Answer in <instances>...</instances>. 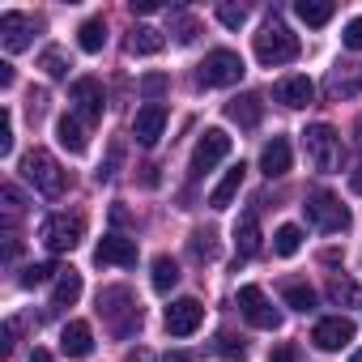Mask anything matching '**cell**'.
<instances>
[{"label": "cell", "mask_w": 362, "mask_h": 362, "mask_svg": "<svg viewBox=\"0 0 362 362\" xmlns=\"http://www.w3.org/2000/svg\"><path fill=\"white\" fill-rule=\"evenodd\" d=\"M56 141L69 149V153H86V128L77 115H60L56 119Z\"/></svg>", "instance_id": "603a6c76"}, {"label": "cell", "mask_w": 362, "mask_h": 362, "mask_svg": "<svg viewBox=\"0 0 362 362\" xmlns=\"http://www.w3.org/2000/svg\"><path fill=\"white\" fill-rule=\"evenodd\" d=\"M349 184H354V192H358V197H362V166H358V170H354V175H349Z\"/></svg>", "instance_id": "7dc6e473"}, {"label": "cell", "mask_w": 362, "mask_h": 362, "mask_svg": "<svg viewBox=\"0 0 362 362\" xmlns=\"http://www.w3.org/2000/svg\"><path fill=\"white\" fill-rule=\"evenodd\" d=\"M77 43H81V52L98 56V52L107 47V22H103V18H90V22H81V30H77Z\"/></svg>", "instance_id": "d4e9b609"}, {"label": "cell", "mask_w": 362, "mask_h": 362, "mask_svg": "<svg viewBox=\"0 0 362 362\" xmlns=\"http://www.w3.org/2000/svg\"><path fill=\"white\" fill-rule=\"evenodd\" d=\"M328 298H332L337 307H362V286L349 281V277H332V281H328Z\"/></svg>", "instance_id": "f546056e"}, {"label": "cell", "mask_w": 362, "mask_h": 362, "mask_svg": "<svg viewBox=\"0 0 362 362\" xmlns=\"http://www.w3.org/2000/svg\"><path fill=\"white\" fill-rule=\"evenodd\" d=\"M298 247H303V230H298V226H290V222H286V226H277V235H273V252H277V256H294Z\"/></svg>", "instance_id": "4dcf8cb0"}, {"label": "cell", "mask_w": 362, "mask_h": 362, "mask_svg": "<svg viewBox=\"0 0 362 362\" xmlns=\"http://www.w3.org/2000/svg\"><path fill=\"white\" fill-rule=\"evenodd\" d=\"M22 179L35 192H43V197H60L64 184H69V175L60 170V162L47 149H26L22 153Z\"/></svg>", "instance_id": "3957f363"}, {"label": "cell", "mask_w": 362, "mask_h": 362, "mask_svg": "<svg viewBox=\"0 0 362 362\" xmlns=\"http://www.w3.org/2000/svg\"><path fill=\"white\" fill-rule=\"evenodd\" d=\"M256 60H260L264 69H277V64L298 60V35H290L286 22L269 18V22L260 26V35H256Z\"/></svg>", "instance_id": "7a4b0ae2"}, {"label": "cell", "mask_w": 362, "mask_h": 362, "mask_svg": "<svg viewBox=\"0 0 362 362\" xmlns=\"http://www.w3.org/2000/svg\"><path fill=\"white\" fill-rule=\"evenodd\" d=\"M170 35H175V39H179V43H192V39H197V35H201V26H197V22H192V18H179V22H175V26H170Z\"/></svg>", "instance_id": "ab89813d"}, {"label": "cell", "mask_w": 362, "mask_h": 362, "mask_svg": "<svg viewBox=\"0 0 362 362\" xmlns=\"http://www.w3.org/2000/svg\"><path fill=\"white\" fill-rule=\"evenodd\" d=\"M303 149H307V162L315 166V170H337L341 166V158H345V149H341V132L332 128V124H307V132H303Z\"/></svg>", "instance_id": "5b68a950"}, {"label": "cell", "mask_w": 362, "mask_h": 362, "mask_svg": "<svg viewBox=\"0 0 362 362\" xmlns=\"http://www.w3.org/2000/svg\"><path fill=\"white\" fill-rule=\"evenodd\" d=\"M128 362H153V354L145 345H136V349H128Z\"/></svg>", "instance_id": "ee69618b"}, {"label": "cell", "mask_w": 362, "mask_h": 362, "mask_svg": "<svg viewBox=\"0 0 362 362\" xmlns=\"http://www.w3.org/2000/svg\"><path fill=\"white\" fill-rule=\"evenodd\" d=\"M0 197H5V205H9V214H18V209H22V192H18L13 184H5V188H0Z\"/></svg>", "instance_id": "b9f144b4"}, {"label": "cell", "mask_w": 362, "mask_h": 362, "mask_svg": "<svg viewBox=\"0 0 362 362\" xmlns=\"http://www.w3.org/2000/svg\"><path fill=\"white\" fill-rule=\"evenodd\" d=\"M201 320H205V307L197 298H175L166 307V315H162V324H166L170 337H192L201 328Z\"/></svg>", "instance_id": "8fae6325"}, {"label": "cell", "mask_w": 362, "mask_h": 362, "mask_svg": "<svg viewBox=\"0 0 362 362\" xmlns=\"http://www.w3.org/2000/svg\"><path fill=\"white\" fill-rule=\"evenodd\" d=\"M218 22L230 26V30H239V26L247 22V9H243V5H218Z\"/></svg>", "instance_id": "d590c367"}, {"label": "cell", "mask_w": 362, "mask_h": 362, "mask_svg": "<svg viewBox=\"0 0 362 362\" xmlns=\"http://www.w3.org/2000/svg\"><path fill=\"white\" fill-rule=\"evenodd\" d=\"M349 362H362V349H354V358H349Z\"/></svg>", "instance_id": "f907efd6"}, {"label": "cell", "mask_w": 362, "mask_h": 362, "mask_svg": "<svg viewBox=\"0 0 362 362\" xmlns=\"http://www.w3.org/2000/svg\"><path fill=\"white\" fill-rule=\"evenodd\" d=\"M98 315H103V324H107L115 337L141 332V303L132 298L128 286H107V290H98Z\"/></svg>", "instance_id": "6da1fadb"}, {"label": "cell", "mask_w": 362, "mask_h": 362, "mask_svg": "<svg viewBox=\"0 0 362 362\" xmlns=\"http://www.w3.org/2000/svg\"><path fill=\"white\" fill-rule=\"evenodd\" d=\"M235 252H239V256H256V252H260V222H256L252 214L235 226Z\"/></svg>", "instance_id": "484cf974"}, {"label": "cell", "mask_w": 362, "mask_h": 362, "mask_svg": "<svg viewBox=\"0 0 362 362\" xmlns=\"http://www.w3.org/2000/svg\"><path fill=\"white\" fill-rule=\"evenodd\" d=\"M162 132H166V107H162V103H145V107L132 115V136H136V145L153 149V145L162 141Z\"/></svg>", "instance_id": "4fadbf2b"}, {"label": "cell", "mask_w": 362, "mask_h": 362, "mask_svg": "<svg viewBox=\"0 0 362 362\" xmlns=\"http://www.w3.org/2000/svg\"><path fill=\"white\" fill-rule=\"evenodd\" d=\"M235 307L243 311V320H247L252 328H264V332H277V328H281V311L269 303V294H264L260 286H239Z\"/></svg>", "instance_id": "ba28073f"}, {"label": "cell", "mask_w": 362, "mask_h": 362, "mask_svg": "<svg viewBox=\"0 0 362 362\" xmlns=\"http://www.w3.org/2000/svg\"><path fill=\"white\" fill-rule=\"evenodd\" d=\"M273 98H277L281 107L298 111V107H307V103L315 98V86H311V77H303V73H290V77H281V81L273 86Z\"/></svg>", "instance_id": "2e32d148"}, {"label": "cell", "mask_w": 362, "mask_h": 362, "mask_svg": "<svg viewBox=\"0 0 362 362\" xmlns=\"http://www.w3.org/2000/svg\"><path fill=\"white\" fill-rule=\"evenodd\" d=\"M158 0H132V13H153Z\"/></svg>", "instance_id": "f6af8a7d"}, {"label": "cell", "mask_w": 362, "mask_h": 362, "mask_svg": "<svg viewBox=\"0 0 362 362\" xmlns=\"http://www.w3.org/2000/svg\"><path fill=\"white\" fill-rule=\"evenodd\" d=\"M81 298V273L77 269H60L56 286H52V307H73Z\"/></svg>", "instance_id": "7402d4cb"}, {"label": "cell", "mask_w": 362, "mask_h": 362, "mask_svg": "<svg viewBox=\"0 0 362 362\" xmlns=\"http://www.w3.org/2000/svg\"><path fill=\"white\" fill-rule=\"evenodd\" d=\"M81 235H86V218L81 214H52L39 226V239H43L47 252H73L81 243Z\"/></svg>", "instance_id": "52a82bcc"}, {"label": "cell", "mask_w": 362, "mask_h": 362, "mask_svg": "<svg viewBox=\"0 0 362 362\" xmlns=\"http://www.w3.org/2000/svg\"><path fill=\"white\" fill-rule=\"evenodd\" d=\"M243 179H247V166H243V162H235V166L222 175V184L209 192V205H214V209H230V205H235V197H239V188H243Z\"/></svg>", "instance_id": "d6986e66"}, {"label": "cell", "mask_w": 362, "mask_h": 362, "mask_svg": "<svg viewBox=\"0 0 362 362\" xmlns=\"http://www.w3.org/2000/svg\"><path fill=\"white\" fill-rule=\"evenodd\" d=\"M294 13H298V22H307V26H328L337 9L328 5V0H298Z\"/></svg>", "instance_id": "83f0119b"}, {"label": "cell", "mask_w": 362, "mask_h": 362, "mask_svg": "<svg viewBox=\"0 0 362 362\" xmlns=\"http://www.w3.org/2000/svg\"><path fill=\"white\" fill-rule=\"evenodd\" d=\"M69 98L77 103V119H86V124H98V119H103V107H107V98H103V81H94V77H77L73 90H69Z\"/></svg>", "instance_id": "7c38bea8"}, {"label": "cell", "mask_w": 362, "mask_h": 362, "mask_svg": "<svg viewBox=\"0 0 362 362\" xmlns=\"http://www.w3.org/2000/svg\"><path fill=\"white\" fill-rule=\"evenodd\" d=\"M281 298H286V307H294V311H315V290L307 286V281H286L281 286Z\"/></svg>", "instance_id": "f1b7e54d"}, {"label": "cell", "mask_w": 362, "mask_h": 362, "mask_svg": "<svg viewBox=\"0 0 362 362\" xmlns=\"http://www.w3.org/2000/svg\"><path fill=\"white\" fill-rule=\"evenodd\" d=\"M324 90H328V98H358V94H362V64H354V60L337 64V69L328 73Z\"/></svg>", "instance_id": "e0dca14e"}, {"label": "cell", "mask_w": 362, "mask_h": 362, "mask_svg": "<svg viewBox=\"0 0 362 362\" xmlns=\"http://www.w3.org/2000/svg\"><path fill=\"white\" fill-rule=\"evenodd\" d=\"M303 218L315 226V230H324V235H341V230H349V209L341 205V197H332L328 188H315L307 201H303Z\"/></svg>", "instance_id": "277c9868"}, {"label": "cell", "mask_w": 362, "mask_h": 362, "mask_svg": "<svg viewBox=\"0 0 362 362\" xmlns=\"http://www.w3.org/2000/svg\"><path fill=\"white\" fill-rule=\"evenodd\" d=\"M39 30V18H26V13H0V43L5 52H26L30 47V35Z\"/></svg>", "instance_id": "5bb4252c"}, {"label": "cell", "mask_w": 362, "mask_h": 362, "mask_svg": "<svg viewBox=\"0 0 362 362\" xmlns=\"http://www.w3.org/2000/svg\"><path fill=\"white\" fill-rule=\"evenodd\" d=\"M269 362H298V345H277L269 354Z\"/></svg>", "instance_id": "60d3db41"}, {"label": "cell", "mask_w": 362, "mask_h": 362, "mask_svg": "<svg viewBox=\"0 0 362 362\" xmlns=\"http://www.w3.org/2000/svg\"><path fill=\"white\" fill-rule=\"evenodd\" d=\"M13 86V64H0V90Z\"/></svg>", "instance_id": "bcb514c9"}, {"label": "cell", "mask_w": 362, "mask_h": 362, "mask_svg": "<svg viewBox=\"0 0 362 362\" xmlns=\"http://www.w3.org/2000/svg\"><path fill=\"white\" fill-rule=\"evenodd\" d=\"M226 362H243L247 358V341L243 337H235V332H218V345H214Z\"/></svg>", "instance_id": "836d02e7"}, {"label": "cell", "mask_w": 362, "mask_h": 362, "mask_svg": "<svg viewBox=\"0 0 362 362\" xmlns=\"http://www.w3.org/2000/svg\"><path fill=\"white\" fill-rule=\"evenodd\" d=\"M30 362H47V349H35V354H30Z\"/></svg>", "instance_id": "681fc988"}, {"label": "cell", "mask_w": 362, "mask_h": 362, "mask_svg": "<svg viewBox=\"0 0 362 362\" xmlns=\"http://www.w3.org/2000/svg\"><path fill=\"white\" fill-rule=\"evenodd\" d=\"M149 281H153V290H158V294H170V290L179 286V264H175L170 256H158V260H153V269H149Z\"/></svg>", "instance_id": "4316f807"}, {"label": "cell", "mask_w": 362, "mask_h": 362, "mask_svg": "<svg viewBox=\"0 0 362 362\" xmlns=\"http://www.w3.org/2000/svg\"><path fill=\"white\" fill-rule=\"evenodd\" d=\"M39 64H43V73H47L52 81H64V77H69V69H73V64H69V56H64L60 47H47Z\"/></svg>", "instance_id": "1f68e13d"}, {"label": "cell", "mask_w": 362, "mask_h": 362, "mask_svg": "<svg viewBox=\"0 0 362 362\" xmlns=\"http://www.w3.org/2000/svg\"><path fill=\"white\" fill-rule=\"evenodd\" d=\"M239 77H243V56H239V52H230V47H218V52H209V56L197 64V81H201L205 90L235 86Z\"/></svg>", "instance_id": "8992f818"}, {"label": "cell", "mask_w": 362, "mask_h": 362, "mask_svg": "<svg viewBox=\"0 0 362 362\" xmlns=\"http://www.w3.org/2000/svg\"><path fill=\"white\" fill-rule=\"evenodd\" d=\"M94 260L98 264H119V269H132L136 264V243L128 235H103V243L94 247Z\"/></svg>", "instance_id": "9a60e30c"}, {"label": "cell", "mask_w": 362, "mask_h": 362, "mask_svg": "<svg viewBox=\"0 0 362 362\" xmlns=\"http://www.w3.org/2000/svg\"><path fill=\"white\" fill-rule=\"evenodd\" d=\"M166 47V39H162V30H153V26H136L132 35H128V52L132 56H158Z\"/></svg>", "instance_id": "cb8c5ba5"}, {"label": "cell", "mask_w": 362, "mask_h": 362, "mask_svg": "<svg viewBox=\"0 0 362 362\" xmlns=\"http://www.w3.org/2000/svg\"><path fill=\"white\" fill-rule=\"evenodd\" d=\"M226 115H230L239 128H256L260 115H264V103H260V94H239V98L226 103Z\"/></svg>", "instance_id": "44dd1931"}, {"label": "cell", "mask_w": 362, "mask_h": 362, "mask_svg": "<svg viewBox=\"0 0 362 362\" xmlns=\"http://www.w3.org/2000/svg\"><path fill=\"white\" fill-rule=\"evenodd\" d=\"M188 247H192L197 260H214V256H218V235H214L209 226H201V230H192V243H188Z\"/></svg>", "instance_id": "d6a6232c"}, {"label": "cell", "mask_w": 362, "mask_h": 362, "mask_svg": "<svg viewBox=\"0 0 362 362\" xmlns=\"http://www.w3.org/2000/svg\"><path fill=\"white\" fill-rule=\"evenodd\" d=\"M260 170H264L269 179H281V175L290 170V141H286V136H273V141L260 149Z\"/></svg>", "instance_id": "ffe728a7"}, {"label": "cell", "mask_w": 362, "mask_h": 362, "mask_svg": "<svg viewBox=\"0 0 362 362\" xmlns=\"http://www.w3.org/2000/svg\"><path fill=\"white\" fill-rule=\"evenodd\" d=\"M26 103H30V119H35V115H43V107H47V94H43V90H30V94H26Z\"/></svg>", "instance_id": "7bdbcfd3"}, {"label": "cell", "mask_w": 362, "mask_h": 362, "mask_svg": "<svg viewBox=\"0 0 362 362\" xmlns=\"http://www.w3.org/2000/svg\"><path fill=\"white\" fill-rule=\"evenodd\" d=\"M354 341V320L349 315H324L315 328H311V345L332 354V349H345Z\"/></svg>", "instance_id": "30bf717a"}, {"label": "cell", "mask_w": 362, "mask_h": 362, "mask_svg": "<svg viewBox=\"0 0 362 362\" xmlns=\"http://www.w3.org/2000/svg\"><path fill=\"white\" fill-rule=\"evenodd\" d=\"M60 349H64L69 358H90V354H94V332H90V324H86V320H69L64 332H60Z\"/></svg>", "instance_id": "ac0fdd59"}, {"label": "cell", "mask_w": 362, "mask_h": 362, "mask_svg": "<svg viewBox=\"0 0 362 362\" xmlns=\"http://www.w3.org/2000/svg\"><path fill=\"white\" fill-rule=\"evenodd\" d=\"M9 153H13V115L0 111V158H9Z\"/></svg>", "instance_id": "f35d334b"}, {"label": "cell", "mask_w": 362, "mask_h": 362, "mask_svg": "<svg viewBox=\"0 0 362 362\" xmlns=\"http://www.w3.org/2000/svg\"><path fill=\"white\" fill-rule=\"evenodd\" d=\"M341 43H345L349 52H362V18H349V22H345V30H341Z\"/></svg>", "instance_id": "74e56055"}, {"label": "cell", "mask_w": 362, "mask_h": 362, "mask_svg": "<svg viewBox=\"0 0 362 362\" xmlns=\"http://www.w3.org/2000/svg\"><path fill=\"white\" fill-rule=\"evenodd\" d=\"M226 153H230V136H226V128H205V136H201V141H197V149H192L188 175H192V179L209 175Z\"/></svg>", "instance_id": "9c48e42d"}, {"label": "cell", "mask_w": 362, "mask_h": 362, "mask_svg": "<svg viewBox=\"0 0 362 362\" xmlns=\"http://www.w3.org/2000/svg\"><path fill=\"white\" fill-rule=\"evenodd\" d=\"M170 90V77L166 73H149V77H141V94H149V98H162Z\"/></svg>", "instance_id": "8d00e7d4"}, {"label": "cell", "mask_w": 362, "mask_h": 362, "mask_svg": "<svg viewBox=\"0 0 362 362\" xmlns=\"http://www.w3.org/2000/svg\"><path fill=\"white\" fill-rule=\"evenodd\" d=\"M162 362H192V358H188V354H166Z\"/></svg>", "instance_id": "c3c4849f"}, {"label": "cell", "mask_w": 362, "mask_h": 362, "mask_svg": "<svg viewBox=\"0 0 362 362\" xmlns=\"http://www.w3.org/2000/svg\"><path fill=\"white\" fill-rule=\"evenodd\" d=\"M52 273H60V269H56V264H26V269H22V286L35 290V286H43Z\"/></svg>", "instance_id": "e575fe53"}]
</instances>
